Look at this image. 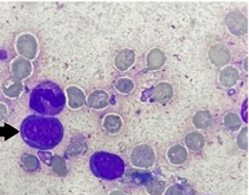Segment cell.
<instances>
[{
	"label": "cell",
	"mask_w": 249,
	"mask_h": 195,
	"mask_svg": "<svg viewBox=\"0 0 249 195\" xmlns=\"http://www.w3.org/2000/svg\"><path fill=\"white\" fill-rule=\"evenodd\" d=\"M133 88H135V83H133L132 79L127 77H122L119 78L116 82V89L122 94H127L132 91Z\"/></svg>",
	"instance_id": "d6986e66"
},
{
	"label": "cell",
	"mask_w": 249,
	"mask_h": 195,
	"mask_svg": "<svg viewBox=\"0 0 249 195\" xmlns=\"http://www.w3.org/2000/svg\"><path fill=\"white\" fill-rule=\"evenodd\" d=\"M29 106L41 116H56L65 109L66 94L56 83L41 82L31 91Z\"/></svg>",
	"instance_id": "7a4b0ae2"
},
{
	"label": "cell",
	"mask_w": 249,
	"mask_h": 195,
	"mask_svg": "<svg viewBox=\"0 0 249 195\" xmlns=\"http://www.w3.org/2000/svg\"><path fill=\"white\" fill-rule=\"evenodd\" d=\"M102 126H104V129L106 130L108 133L116 134L120 132L121 129H122L123 121L119 115L109 114L104 118V121H102Z\"/></svg>",
	"instance_id": "7c38bea8"
},
{
	"label": "cell",
	"mask_w": 249,
	"mask_h": 195,
	"mask_svg": "<svg viewBox=\"0 0 249 195\" xmlns=\"http://www.w3.org/2000/svg\"><path fill=\"white\" fill-rule=\"evenodd\" d=\"M239 79V71L234 67H225L219 72V83L224 86V88H232L237 84Z\"/></svg>",
	"instance_id": "30bf717a"
},
{
	"label": "cell",
	"mask_w": 249,
	"mask_h": 195,
	"mask_svg": "<svg viewBox=\"0 0 249 195\" xmlns=\"http://www.w3.org/2000/svg\"><path fill=\"white\" fill-rule=\"evenodd\" d=\"M174 97V89L167 82L159 83L153 89V99L159 104H168Z\"/></svg>",
	"instance_id": "ba28073f"
},
{
	"label": "cell",
	"mask_w": 249,
	"mask_h": 195,
	"mask_svg": "<svg viewBox=\"0 0 249 195\" xmlns=\"http://www.w3.org/2000/svg\"><path fill=\"white\" fill-rule=\"evenodd\" d=\"M193 124L194 126L200 130L208 129V127L213 124V117L212 114L207 110H201L193 116Z\"/></svg>",
	"instance_id": "9a60e30c"
},
{
	"label": "cell",
	"mask_w": 249,
	"mask_h": 195,
	"mask_svg": "<svg viewBox=\"0 0 249 195\" xmlns=\"http://www.w3.org/2000/svg\"><path fill=\"white\" fill-rule=\"evenodd\" d=\"M136 62V53L132 50H121L115 57V67L120 71H126Z\"/></svg>",
	"instance_id": "52a82bcc"
},
{
	"label": "cell",
	"mask_w": 249,
	"mask_h": 195,
	"mask_svg": "<svg viewBox=\"0 0 249 195\" xmlns=\"http://www.w3.org/2000/svg\"><path fill=\"white\" fill-rule=\"evenodd\" d=\"M20 132L28 146L39 151H51L62 142L65 130L55 117L30 115L22 122Z\"/></svg>",
	"instance_id": "6da1fadb"
},
{
	"label": "cell",
	"mask_w": 249,
	"mask_h": 195,
	"mask_svg": "<svg viewBox=\"0 0 249 195\" xmlns=\"http://www.w3.org/2000/svg\"><path fill=\"white\" fill-rule=\"evenodd\" d=\"M238 146L244 151L248 148V127H244L238 136Z\"/></svg>",
	"instance_id": "44dd1931"
},
{
	"label": "cell",
	"mask_w": 249,
	"mask_h": 195,
	"mask_svg": "<svg viewBox=\"0 0 249 195\" xmlns=\"http://www.w3.org/2000/svg\"><path fill=\"white\" fill-rule=\"evenodd\" d=\"M68 97H69V105L72 108H79L85 104V97L82 89L77 88L68 89Z\"/></svg>",
	"instance_id": "2e32d148"
},
{
	"label": "cell",
	"mask_w": 249,
	"mask_h": 195,
	"mask_svg": "<svg viewBox=\"0 0 249 195\" xmlns=\"http://www.w3.org/2000/svg\"><path fill=\"white\" fill-rule=\"evenodd\" d=\"M110 101V97L109 93L104 89H97V91L92 92L90 94V97L88 99V104L89 106L93 109H105L108 105H109Z\"/></svg>",
	"instance_id": "9c48e42d"
},
{
	"label": "cell",
	"mask_w": 249,
	"mask_h": 195,
	"mask_svg": "<svg viewBox=\"0 0 249 195\" xmlns=\"http://www.w3.org/2000/svg\"><path fill=\"white\" fill-rule=\"evenodd\" d=\"M185 143L190 151H200L204 146V137L200 132H191L185 138Z\"/></svg>",
	"instance_id": "5bb4252c"
},
{
	"label": "cell",
	"mask_w": 249,
	"mask_h": 195,
	"mask_svg": "<svg viewBox=\"0 0 249 195\" xmlns=\"http://www.w3.org/2000/svg\"><path fill=\"white\" fill-rule=\"evenodd\" d=\"M165 190V183L163 181H151L147 184V193L149 195H161Z\"/></svg>",
	"instance_id": "ffe728a7"
},
{
	"label": "cell",
	"mask_w": 249,
	"mask_h": 195,
	"mask_svg": "<svg viewBox=\"0 0 249 195\" xmlns=\"http://www.w3.org/2000/svg\"><path fill=\"white\" fill-rule=\"evenodd\" d=\"M165 54L159 49H153L147 54V67L151 70H159L164 66Z\"/></svg>",
	"instance_id": "8fae6325"
},
{
	"label": "cell",
	"mask_w": 249,
	"mask_h": 195,
	"mask_svg": "<svg viewBox=\"0 0 249 195\" xmlns=\"http://www.w3.org/2000/svg\"><path fill=\"white\" fill-rule=\"evenodd\" d=\"M108 195H126L125 193H124V192H122V191H119V190H115V191H111L109 194Z\"/></svg>",
	"instance_id": "603a6c76"
},
{
	"label": "cell",
	"mask_w": 249,
	"mask_h": 195,
	"mask_svg": "<svg viewBox=\"0 0 249 195\" xmlns=\"http://www.w3.org/2000/svg\"><path fill=\"white\" fill-rule=\"evenodd\" d=\"M241 120L235 113H228L224 116V125L231 132L238 131L241 127Z\"/></svg>",
	"instance_id": "e0dca14e"
},
{
	"label": "cell",
	"mask_w": 249,
	"mask_h": 195,
	"mask_svg": "<svg viewBox=\"0 0 249 195\" xmlns=\"http://www.w3.org/2000/svg\"><path fill=\"white\" fill-rule=\"evenodd\" d=\"M208 56L213 65H215L216 67H225L230 62V59H231L228 47L221 44L213 45V46L210 47Z\"/></svg>",
	"instance_id": "8992f818"
},
{
	"label": "cell",
	"mask_w": 249,
	"mask_h": 195,
	"mask_svg": "<svg viewBox=\"0 0 249 195\" xmlns=\"http://www.w3.org/2000/svg\"><path fill=\"white\" fill-rule=\"evenodd\" d=\"M131 164L139 169H148L154 165V149L148 145H139L133 149L130 158Z\"/></svg>",
	"instance_id": "277c9868"
},
{
	"label": "cell",
	"mask_w": 249,
	"mask_h": 195,
	"mask_svg": "<svg viewBox=\"0 0 249 195\" xmlns=\"http://www.w3.org/2000/svg\"><path fill=\"white\" fill-rule=\"evenodd\" d=\"M167 155L169 162H170L171 164L180 165L186 161L187 151L181 145H174L169 148Z\"/></svg>",
	"instance_id": "4fadbf2b"
},
{
	"label": "cell",
	"mask_w": 249,
	"mask_h": 195,
	"mask_svg": "<svg viewBox=\"0 0 249 195\" xmlns=\"http://www.w3.org/2000/svg\"><path fill=\"white\" fill-rule=\"evenodd\" d=\"M29 159H30L29 160V163H24L25 169H28V170H36V169L39 167V163H38L37 159L31 155H29Z\"/></svg>",
	"instance_id": "7402d4cb"
},
{
	"label": "cell",
	"mask_w": 249,
	"mask_h": 195,
	"mask_svg": "<svg viewBox=\"0 0 249 195\" xmlns=\"http://www.w3.org/2000/svg\"><path fill=\"white\" fill-rule=\"evenodd\" d=\"M225 25L234 36H244L248 33L247 18L240 12H230L225 17Z\"/></svg>",
	"instance_id": "5b68a950"
},
{
	"label": "cell",
	"mask_w": 249,
	"mask_h": 195,
	"mask_svg": "<svg viewBox=\"0 0 249 195\" xmlns=\"http://www.w3.org/2000/svg\"><path fill=\"white\" fill-rule=\"evenodd\" d=\"M90 168L98 178L115 180L124 175L125 163L119 155L107 152H98L91 156Z\"/></svg>",
	"instance_id": "3957f363"
},
{
	"label": "cell",
	"mask_w": 249,
	"mask_h": 195,
	"mask_svg": "<svg viewBox=\"0 0 249 195\" xmlns=\"http://www.w3.org/2000/svg\"><path fill=\"white\" fill-rule=\"evenodd\" d=\"M194 192L191 186L188 185L177 184L174 186H170L165 191L164 195H193Z\"/></svg>",
	"instance_id": "ac0fdd59"
}]
</instances>
